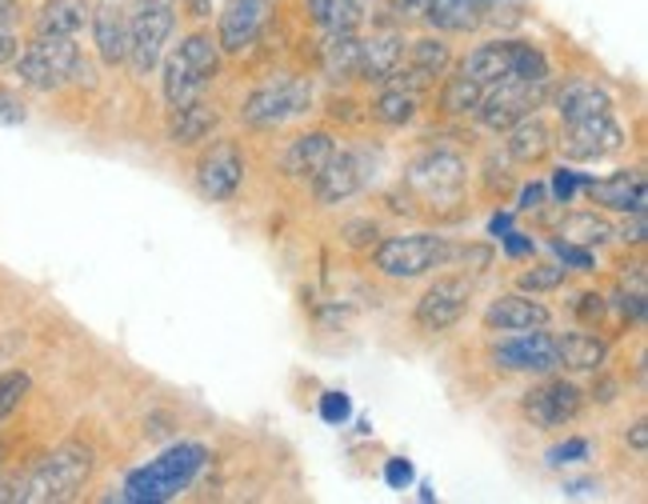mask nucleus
I'll return each instance as SVG.
<instances>
[{
    "mask_svg": "<svg viewBox=\"0 0 648 504\" xmlns=\"http://www.w3.org/2000/svg\"><path fill=\"white\" fill-rule=\"evenodd\" d=\"M29 121V109H24V100L12 92V88H0V124H9V129H17V124Z\"/></svg>",
    "mask_w": 648,
    "mask_h": 504,
    "instance_id": "37998d69",
    "label": "nucleus"
},
{
    "mask_svg": "<svg viewBox=\"0 0 648 504\" xmlns=\"http://www.w3.org/2000/svg\"><path fill=\"white\" fill-rule=\"evenodd\" d=\"M205 464H209V449L197 445V440H180V445L161 452L153 464L129 472V481H124V501H132V504L173 501L176 493H185L188 484L197 481Z\"/></svg>",
    "mask_w": 648,
    "mask_h": 504,
    "instance_id": "f257e3e1",
    "label": "nucleus"
},
{
    "mask_svg": "<svg viewBox=\"0 0 648 504\" xmlns=\"http://www.w3.org/2000/svg\"><path fill=\"white\" fill-rule=\"evenodd\" d=\"M557 112H561V121H584V117H605V112H613V97H608L605 88L596 85V80H569V85L557 92Z\"/></svg>",
    "mask_w": 648,
    "mask_h": 504,
    "instance_id": "b1692460",
    "label": "nucleus"
},
{
    "mask_svg": "<svg viewBox=\"0 0 648 504\" xmlns=\"http://www.w3.org/2000/svg\"><path fill=\"white\" fill-rule=\"evenodd\" d=\"M369 156L361 149H332V156L325 161L317 176H312V193L320 205H341V200L356 197L369 185Z\"/></svg>",
    "mask_w": 648,
    "mask_h": 504,
    "instance_id": "9b49d317",
    "label": "nucleus"
},
{
    "mask_svg": "<svg viewBox=\"0 0 648 504\" xmlns=\"http://www.w3.org/2000/svg\"><path fill=\"white\" fill-rule=\"evenodd\" d=\"M552 340H557V364L572 369V373H596L608 357L605 340L596 337V332H564V337H552Z\"/></svg>",
    "mask_w": 648,
    "mask_h": 504,
    "instance_id": "cd10ccee",
    "label": "nucleus"
},
{
    "mask_svg": "<svg viewBox=\"0 0 648 504\" xmlns=\"http://www.w3.org/2000/svg\"><path fill=\"white\" fill-rule=\"evenodd\" d=\"M308 12L325 33H356L369 12V0H308Z\"/></svg>",
    "mask_w": 648,
    "mask_h": 504,
    "instance_id": "7c9ffc66",
    "label": "nucleus"
},
{
    "mask_svg": "<svg viewBox=\"0 0 648 504\" xmlns=\"http://www.w3.org/2000/svg\"><path fill=\"white\" fill-rule=\"evenodd\" d=\"M244 180V156L237 141H212L197 161V193L212 205L237 197Z\"/></svg>",
    "mask_w": 648,
    "mask_h": 504,
    "instance_id": "1a4fd4ad",
    "label": "nucleus"
},
{
    "mask_svg": "<svg viewBox=\"0 0 648 504\" xmlns=\"http://www.w3.org/2000/svg\"><path fill=\"white\" fill-rule=\"evenodd\" d=\"M625 440H628V445H633V449H637V452H645V449H648L645 420H637V425H633V432H625Z\"/></svg>",
    "mask_w": 648,
    "mask_h": 504,
    "instance_id": "864d4df0",
    "label": "nucleus"
},
{
    "mask_svg": "<svg viewBox=\"0 0 648 504\" xmlns=\"http://www.w3.org/2000/svg\"><path fill=\"white\" fill-rule=\"evenodd\" d=\"M549 100V80H517L508 77L501 85L484 88V100L476 109V121L493 132H508L517 121L532 117Z\"/></svg>",
    "mask_w": 648,
    "mask_h": 504,
    "instance_id": "0eeeda50",
    "label": "nucleus"
},
{
    "mask_svg": "<svg viewBox=\"0 0 648 504\" xmlns=\"http://www.w3.org/2000/svg\"><path fill=\"white\" fill-rule=\"evenodd\" d=\"M452 256V244L437 232H408V237H388L376 244L373 264L393 281H417V276L444 269Z\"/></svg>",
    "mask_w": 648,
    "mask_h": 504,
    "instance_id": "39448f33",
    "label": "nucleus"
},
{
    "mask_svg": "<svg viewBox=\"0 0 648 504\" xmlns=\"http://www.w3.org/2000/svg\"><path fill=\"white\" fill-rule=\"evenodd\" d=\"M552 252L561 256L564 269H576V273H593L596 261H593V249H584V244H572V241H552Z\"/></svg>",
    "mask_w": 648,
    "mask_h": 504,
    "instance_id": "58836bf2",
    "label": "nucleus"
},
{
    "mask_svg": "<svg viewBox=\"0 0 648 504\" xmlns=\"http://www.w3.org/2000/svg\"><path fill=\"white\" fill-rule=\"evenodd\" d=\"M584 408V393L572 381H545L537 388H528L525 401H520V413L537 428H561L569 420L581 417Z\"/></svg>",
    "mask_w": 648,
    "mask_h": 504,
    "instance_id": "ddd939ff",
    "label": "nucleus"
},
{
    "mask_svg": "<svg viewBox=\"0 0 648 504\" xmlns=\"http://www.w3.org/2000/svg\"><path fill=\"white\" fill-rule=\"evenodd\" d=\"M92 469H97L92 449L80 445V440H68V445L48 452L24 481H17V501H24V504L73 501V496L88 484Z\"/></svg>",
    "mask_w": 648,
    "mask_h": 504,
    "instance_id": "f03ea898",
    "label": "nucleus"
},
{
    "mask_svg": "<svg viewBox=\"0 0 648 504\" xmlns=\"http://www.w3.org/2000/svg\"><path fill=\"white\" fill-rule=\"evenodd\" d=\"M576 313H581V320H589V325H593V320H601V317H605V296H601V293H584L581 305H576Z\"/></svg>",
    "mask_w": 648,
    "mask_h": 504,
    "instance_id": "8fccbe9b",
    "label": "nucleus"
},
{
    "mask_svg": "<svg viewBox=\"0 0 648 504\" xmlns=\"http://www.w3.org/2000/svg\"><path fill=\"white\" fill-rule=\"evenodd\" d=\"M545 193H549V188L537 185V180H532V185H525V188H520V197H517V209H520V212H537V209H545Z\"/></svg>",
    "mask_w": 648,
    "mask_h": 504,
    "instance_id": "de8ad7c7",
    "label": "nucleus"
},
{
    "mask_svg": "<svg viewBox=\"0 0 648 504\" xmlns=\"http://www.w3.org/2000/svg\"><path fill=\"white\" fill-rule=\"evenodd\" d=\"M141 4H161V9H173L176 0H141Z\"/></svg>",
    "mask_w": 648,
    "mask_h": 504,
    "instance_id": "13d9d810",
    "label": "nucleus"
},
{
    "mask_svg": "<svg viewBox=\"0 0 648 504\" xmlns=\"http://www.w3.org/2000/svg\"><path fill=\"white\" fill-rule=\"evenodd\" d=\"M469 296H473V281L469 276H440L437 285L417 300L413 317H417V325L425 332H444L464 317Z\"/></svg>",
    "mask_w": 648,
    "mask_h": 504,
    "instance_id": "4468645a",
    "label": "nucleus"
},
{
    "mask_svg": "<svg viewBox=\"0 0 648 504\" xmlns=\"http://www.w3.org/2000/svg\"><path fill=\"white\" fill-rule=\"evenodd\" d=\"M464 185H469V168L461 156L444 149L420 153L405 168V193L432 212H457V205H464Z\"/></svg>",
    "mask_w": 648,
    "mask_h": 504,
    "instance_id": "20e7f679",
    "label": "nucleus"
},
{
    "mask_svg": "<svg viewBox=\"0 0 648 504\" xmlns=\"http://www.w3.org/2000/svg\"><path fill=\"white\" fill-rule=\"evenodd\" d=\"M188 9H193V17H209L217 9V0H188Z\"/></svg>",
    "mask_w": 648,
    "mask_h": 504,
    "instance_id": "6e6d98bb",
    "label": "nucleus"
},
{
    "mask_svg": "<svg viewBox=\"0 0 648 504\" xmlns=\"http://www.w3.org/2000/svg\"><path fill=\"white\" fill-rule=\"evenodd\" d=\"M564 276H569L564 264H537V269L520 273V288L525 293H552V288L564 285Z\"/></svg>",
    "mask_w": 648,
    "mask_h": 504,
    "instance_id": "c9c22d12",
    "label": "nucleus"
},
{
    "mask_svg": "<svg viewBox=\"0 0 648 504\" xmlns=\"http://www.w3.org/2000/svg\"><path fill=\"white\" fill-rule=\"evenodd\" d=\"M356 65H361V41L356 33H325L320 44V68L329 80H356Z\"/></svg>",
    "mask_w": 648,
    "mask_h": 504,
    "instance_id": "c756f323",
    "label": "nucleus"
},
{
    "mask_svg": "<svg viewBox=\"0 0 648 504\" xmlns=\"http://www.w3.org/2000/svg\"><path fill=\"white\" fill-rule=\"evenodd\" d=\"M552 320V313L540 300L525 293L501 296L493 305L484 308V329L488 332H528V329H545Z\"/></svg>",
    "mask_w": 648,
    "mask_h": 504,
    "instance_id": "a211bd4d",
    "label": "nucleus"
},
{
    "mask_svg": "<svg viewBox=\"0 0 648 504\" xmlns=\"http://www.w3.org/2000/svg\"><path fill=\"white\" fill-rule=\"evenodd\" d=\"M0 457H4V449H0Z\"/></svg>",
    "mask_w": 648,
    "mask_h": 504,
    "instance_id": "052dcab7",
    "label": "nucleus"
},
{
    "mask_svg": "<svg viewBox=\"0 0 648 504\" xmlns=\"http://www.w3.org/2000/svg\"><path fill=\"white\" fill-rule=\"evenodd\" d=\"M217 124H220V112L212 109L209 100H193L185 109H173V117H168V141L176 149H193V144L209 141L212 132H217Z\"/></svg>",
    "mask_w": 648,
    "mask_h": 504,
    "instance_id": "a878e982",
    "label": "nucleus"
},
{
    "mask_svg": "<svg viewBox=\"0 0 648 504\" xmlns=\"http://www.w3.org/2000/svg\"><path fill=\"white\" fill-rule=\"evenodd\" d=\"M593 205L608 212H645V173L640 168H620L605 180H589Z\"/></svg>",
    "mask_w": 648,
    "mask_h": 504,
    "instance_id": "6ab92c4d",
    "label": "nucleus"
},
{
    "mask_svg": "<svg viewBox=\"0 0 648 504\" xmlns=\"http://www.w3.org/2000/svg\"><path fill=\"white\" fill-rule=\"evenodd\" d=\"M349 417H352L349 393H325L320 396V420H325V425H344Z\"/></svg>",
    "mask_w": 648,
    "mask_h": 504,
    "instance_id": "79ce46f5",
    "label": "nucleus"
},
{
    "mask_svg": "<svg viewBox=\"0 0 648 504\" xmlns=\"http://www.w3.org/2000/svg\"><path fill=\"white\" fill-rule=\"evenodd\" d=\"M308 105H312V85L300 77H285V80H273V85L256 88L253 97L241 105V121L249 124V129L273 132V129H281V124L305 117Z\"/></svg>",
    "mask_w": 648,
    "mask_h": 504,
    "instance_id": "423d86ee",
    "label": "nucleus"
},
{
    "mask_svg": "<svg viewBox=\"0 0 648 504\" xmlns=\"http://www.w3.org/2000/svg\"><path fill=\"white\" fill-rule=\"evenodd\" d=\"M21 12V0H0V24H12Z\"/></svg>",
    "mask_w": 648,
    "mask_h": 504,
    "instance_id": "5fc2aeb1",
    "label": "nucleus"
},
{
    "mask_svg": "<svg viewBox=\"0 0 648 504\" xmlns=\"http://www.w3.org/2000/svg\"><path fill=\"white\" fill-rule=\"evenodd\" d=\"M476 4H481V9H484V4H488V0H476Z\"/></svg>",
    "mask_w": 648,
    "mask_h": 504,
    "instance_id": "bf43d9fd",
    "label": "nucleus"
},
{
    "mask_svg": "<svg viewBox=\"0 0 648 504\" xmlns=\"http://www.w3.org/2000/svg\"><path fill=\"white\" fill-rule=\"evenodd\" d=\"M92 17V0H44L36 12L41 36H77Z\"/></svg>",
    "mask_w": 648,
    "mask_h": 504,
    "instance_id": "bb28decb",
    "label": "nucleus"
},
{
    "mask_svg": "<svg viewBox=\"0 0 648 504\" xmlns=\"http://www.w3.org/2000/svg\"><path fill=\"white\" fill-rule=\"evenodd\" d=\"M425 21L440 33H476L484 24V9L476 0H429Z\"/></svg>",
    "mask_w": 648,
    "mask_h": 504,
    "instance_id": "c85d7f7f",
    "label": "nucleus"
},
{
    "mask_svg": "<svg viewBox=\"0 0 648 504\" xmlns=\"http://www.w3.org/2000/svg\"><path fill=\"white\" fill-rule=\"evenodd\" d=\"M513 77L517 80H549V56L532 41H513Z\"/></svg>",
    "mask_w": 648,
    "mask_h": 504,
    "instance_id": "f704fd0d",
    "label": "nucleus"
},
{
    "mask_svg": "<svg viewBox=\"0 0 648 504\" xmlns=\"http://www.w3.org/2000/svg\"><path fill=\"white\" fill-rule=\"evenodd\" d=\"M17 77L24 88H36V92H56V88L73 85V80L85 77V61H80L77 36H41L24 44L17 53Z\"/></svg>",
    "mask_w": 648,
    "mask_h": 504,
    "instance_id": "7ed1b4c3",
    "label": "nucleus"
},
{
    "mask_svg": "<svg viewBox=\"0 0 648 504\" xmlns=\"http://www.w3.org/2000/svg\"><path fill=\"white\" fill-rule=\"evenodd\" d=\"M620 241L625 244H645V212H633V224L620 229Z\"/></svg>",
    "mask_w": 648,
    "mask_h": 504,
    "instance_id": "603ef678",
    "label": "nucleus"
},
{
    "mask_svg": "<svg viewBox=\"0 0 648 504\" xmlns=\"http://www.w3.org/2000/svg\"><path fill=\"white\" fill-rule=\"evenodd\" d=\"M481 100H484V88L473 77H464V73L449 77L444 88H440V109L449 112V117H476Z\"/></svg>",
    "mask_w": 648,
    "mask_h": 504,
    "instance_id": "473e14b6",
    "label": "nucleus"
},
{
    "mask_svg": "<svg viewBox=\"0 0 648 504\" xmlns=\"http://www.w3.org/2000/svg\"><path fill=\"white\" fill-rule=\"evenodd\" d=\"M341 237L349 249H373V244H381V224L376 220H349Z\"/></svg>",
    "mask_w": 648,
    "mask_h": 504,
    "instance_id": "4c0bfd02",
    "label": "nucleus"
},
{
    "mask_svg": "<svg viewBox=\"0 0 648 504\" xmlns=\"http://www.w3.org/2000/svg\"><path fill=\"white\" fill-rule=\"evenodd\" d=\"M385 481H388V489H408V484L417 481V469H413L405 457H393V461L385 464Z\"/></svg>",
    "mask_w": 648,
    "mask_h": 504,
    "instance_id": "49530a36",
    "label": "nucleus"
},
{
    "mask_svg": "<svg viewBox=\"0 0 648 504\" xmlns=\"http://www.w3.org/2000/svg\"><path fill=\"white\" fill-rule=\"evenodd\" d=\"M385 9L393 12V21L413 24V21H425V9H429V0H385Z\"/></svg>",
    "mask_w": 648,
    "mask_h": 504,
    "instance_id": "a18cd8bd",
    "label": "nucleus"
},
{
    "mask_svg": "<svg viewBox=\"0 0 648 504\" xmlns=\"http://www.w3.org/2000/svg\"><path fill=\"white\" fill-rule=\"evenodd\" d=\"M29 373H4L0 376V420L9 417L12 408L21 405L24 401V393H29Z\"/></svg>",
    "mask_w": 648,
    "mask_h": 504,
    "instance_id": "e433bc0d",
    "label": "nucleus"
},
{
    "mask_svg": "<svg viewBox=\"0 0 648 504\" xmlns=\"http://www.w3.org/2000/svg\"><path fill=\"white\" fill-rule=\"evenodd\" d=\"M268 12H273L268 0H224V9H220V33H217L220 53H244V48H253L256 36L268 24Z\"/></svg>",
    "mask_w": 648,
    "mask_h": 504,
    "instance_id": "dca6fc26",
    "label": "nucleus"
},
{
    "mask_svg": "<svg viewBox=\"0 0 648 504\" xmlns=\"http://www.w3.org/2000/svg\"><path fill=\"white\" fill-rule=\"evenodd\" d=\"M584 457H589V440L584 437H572V440H564V445H557V449H549L552 469H561V464H572V461H584Z\"/></svg>",
    "mask_w": 648,
    "mask_h": 504,
    "instance_id": "c03bdc74",
    "label": "nucleus"
},
{
    "mask_svg": "<svg viewBox=\"0 0 648 504\" xmlns=\"http://www.w3.org/2000/svg\"><path fill=\"white\" fill-rule=\"evenodd\" d=\"M616 232L608 220H601L596 212H572V217L561 220V241L572 244H584V249H593V244H605L613 241Z\"/></svg>",
    "mask_w": 648,
    "mask_h": 504,
    "instance_id": "72a5a7b5",
    "label": "nucleus"
},
{
    "mask_svg": "<svg viewBox=\"0 0 648 504\" xmlns=\"http://www.w3.org/2000/svg\"><path fill=\"white\" fill-rule=\"evenodd\" d=\"M569 161H608L625 149V129L613 121V112L605 117H584V121H569L561 132V141Z\"/></svg>",
    "mask_w": 648,
    "mask_h": 504,
    "instance_id": "9d476101",
    "label": "nucleus"
},
{
    "mask_svg": "<svg viewBox=\"0 0 648 504\" xmlns=\"http://www.w3.org/2000/svg\"><path fill=\"white\" fill-rule=\"evenodd\" d=\"M501 241H505V252L508 256H528V252H537V241L532 237H525V232H501Z\"/></svg>",
    "mask_w": 648,
    "mask_h": 504,
    "instance_id": "09e8293b",
    "label": "nucleus"
},
{
    "mask_svg": "<svg viewBox=\"0 0 648 504\" xmlns=\"http://www.w3.org/2000/svg\"><path fill=\"white\" fill-rule=\"evenodd\" d=\"M513 229V217H493V232L501 237V232H508Z\"/></svg>",
    "mask_w": 648,
    "mask_h": 504,
    "instance_id": "4d7b16f0",
    "label": "nucleus"
},
{
    "mask_svg": "<svg viewBox=\"0 0 648 504\" xmlns=\"http://www.w3.org/2000/svg\"><path fill=\"white\" fill-rule=\"evenodd\" d=\"M129 9H124V0H97L92 4V41H97V56L105 61L109 68L124 65L129 61Z\"/></svg>",
    "mask_w": 648,
    "mask_h": 504,
    "instance_id": "f3484780",
    "label": "nucleus"
},
{
    "mask_svg": "<svg viewBox=\"0 0 648 504\" xmlns=\"http://www.w3.org/2000/svg\"><path fill=\"white\" fill-rule=\"evenodd\" d=\"M417 109H420V92H408V88H396V85H385L381 88V97L369 105L373 121L388 124V129L408 124L413 117H417Z\"/></svg>",
    "mask_w": 648,
    "mask_h": 504,
    "instance_id": "2f4dec72",
    "label": "nucleus"
},
{
    "mask_svg": "<svg viewBox=\"0 0 648 504\" xmlns=\"http://www.w3.org/2000/svg\"><path fill=\"white\" fill-rule=\"evenodd\" d=\"M332 149H337V141H332L325 129L300 132L297 141L285 149V156H281V168H285L288 176H297V180H305V176H317L320 168H325V161L332 156Z\"/></svg>",
    "mask_w": 648,
    "mask_h": 504,
    "instance_id": "393cba45",
    "label": "nucleus"
},
{
    "mask_svg": "<svg viewBox=\"0 0 648 504\" xmlns=\"http://www.w3.org/2000/svg\"><path fill=\"white\" fill-rule=\"evenodd\" d=\"M525 9H528L525 0H488V4H484V12H488L484 21H496L501 29H513V24L525 21Z\"/></svg>",
    "mask_w": 648,
    "mask_h": 504,
    "instance_id": "ea45409f",
    "label": "nucleus"
},
{
    "mask_svg": "<svg viewBox=\"0 0 648 504\" xmlns=\"http://www.w3.org/2000/svg\"><path fill=\"white\" fill-rule=\"evenodd\" d=\"M161 61H165V68H161V88H165L168 109H185L193 100H205V92H209V85H212L205 73H197L176 48L168 56H161Z\"/></svg>",
    "mask_w": 648,
    "mask_h": 504,
    "instance_id": "412c9836",
    "label": "nucleus"
},
{
    "mask_svg": "<svg viewBox=\"0 0 648 504\" xmlns=\"http://www.w3.org/2000/svg\"><path fill=\"white\" fill-rule=\"evenodd\" d=\"M461 73L481 88H493L513 77V41H484L461 61Z\"/></svg>",
    "mask_w": 648,
    "mask_h": 504,
    "instance_id": "5701e85b",
    "label": "nucleus"
},
{
    "mask_svg": "<svg viewBox=\"0 0 648 504\" xmlns=\"http://www.w3.org/2000/svg\"><path fill=\"white\" fill-rule=\"evenodd\" d=\"M493 361H496V369H505V373H532V376H549L552 369H561V364H557V340L540 329L517 332L513 340L496 344Z\"/></svg>",
    "mask_w": 648,
    "mask_h": 504,
    "instance_id": "2eb2a0df",
    "label": "nucleus"
},
{
    "mask_svg": "<svg viewBox=\"0 0 648 504\" xmlns=\"http://www.w3.org/2000/svg\"><path fill=\"white\" fill-rule=\"evenodd\" d=\"M173 9H161V4H141L132 12L129 21V65L136 68V77H149L161 56H165V44L173 36Z\"/></svg>",
    "mask_w": 648,
    "mask_h": 504,
    "instance_id": "6e6552de",
    "label": "nucleus"
},
{
    "mask_svg": "<svg viewBox=\"0 0 648 504\" xmlns=\"http://www.w3.org/2000/svg\"><path fill=\"white\" fill-rule=\"evenodd\" d=\"M405 56V33L385 29V33H373L369 41H361V65H356V80H369V85H385L393 77V68L400 65Z\"/></svg>",
    "mask_w": 648,
    "mask_h": 504,
    "instance_id": "aec40b11",
    "label": "nucleus"
},
{
    "mask_svg": "<svg viewBox=\"0 0 648 504\" xmlns=\"http://www.w3.org/2000/svg\"><path fill=\"white\" fill-rule=\"evenodd\" d=\"M452 65L449 44L440 36H420V41L408 44V53L400 56V65L393 68V77L385 85L408 88V92H425L429 85H437V77H444Z\"/></svg>",
    "mask_w": 648,
    "mask_h": 504,
    "instance_id": "f8f14e48",
    "label": "nucleus"
},
{
    "mask_svg": "<svg viewBox=\"0 0 648 504\" xmlns=\"http://www.w3.org/2000/svg\"><path fill=\"white\" fill-rule=\"evenodd\" d=\"M584 185H589V176L584 173H572V168H557V173H552V197L561 200V205H572V197H576Z\"/></svg>",
    "mask_w": 648,
    "mask_h": 504,
    "instance_id": "a19ab883",
    "label": "nucleus"
},
{
    "mask_svg": "<svg viewBox=\"0 0 648 504\" xmlns=\"http://www.w3.org/2000/svg\"><path fill=\"white\" fill-rule=\"evenodd\" d=\"M552 149H557V132L549 121H540L537 112L508 129V156L517 165H540L552 156Z\"/></svg>",
    "mask_w": 648,
    "mask_h": 504,
    "instance_id": "4be33fe9",
    "label": "nucleus"
},
{
    "mask_svg": "<svg viewBox=\"0 0 648 504\" xmlns=\"http://www.w3.org/2000/svg\"><path fill=\"white\" fill-rule=\"evenodd\" d=\"M17 53H21V41L12 33V24H0V65H12Z\"/></svg>",
    "mask_w": 648,
    "mask_h": 504,
    "instance_id": "3c124183",
    "label": "nucleus"
}]
</instances>
